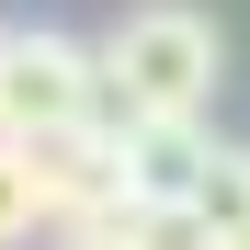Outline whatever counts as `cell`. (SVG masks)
Segmentation results:
<instances>
[{"mask_svg":"<svg viewBox=\"0 0 250 250\" xmlns=\"http://www.w3.org/2000/svg\"><path fill=\"white\" fill-rule=\"evenodd\" d=\"M34 171H46V216H57V239L125 216V125H68V137L34 148Z\"/></svg>","mask_w":250,"mask_h":250,"instance_id":"obj_3","label":"cell"},{"mask_svg":"<svg viewBox=\"0 0 250 250\" xmlns=\"http://www.w3.org/2000/svg\"><path fill=\"white\" fill-rule=\"evenodd\" d=\"M216 148V125H125V205H193Z\"/></svg>","mask_w":250,"mask_h":250,"instance_id":"obj_4","label":"cell"},{"mask_svg":"<svg viewBox=\"0 0 250 250\" xmlns=\"http://www.w3.org/2000/svg\"><path fill=\"white\" fill-rule=\"evenodd\" d=\"M57 250H114V239H103V228H68V239H57Z\"/></svg>","mask_w":250,"mask_h":250,"instance_id":"obj_8","label":"cell"},{"mask_svg":"<svg viewBox=\"0 0 250 250\" xmlns=\"http://www.w3.org/2000/svg\"><path fill=\"white\" fill-rule=\"evenodd\" d=\"M193 216L216 228V239H250V148H216V171H205Z\"/></svg>","mask_w":250,"mask_h":250,"instance_id":"obj_7","label":"cell"},{"mask_svg":"<svg viewBox=\"0 0 250 250\" xmlns=\"http://www.w3.org/2000/svg\"><path fill=\"white\" fill-rule=\"evenodd\" d=\"M103 239L114 250H228L193 205H125V216H103Z\"/></svg>","mask_w":250,"mask_h":250,"instance_id":"obj_5","label":"cell"},{"mask_svg":"<svg viewBox=\"0 0 250 250\" xmlns=\"http://www.w3.org/2000/svg\"><path fill=\"white\" fill-rule=\"evenodd\" d=\"M68 125H114L103 114V68L80 34H0V148H46Z\"/></svg>","mask_w":250,"mask_h":250,"instance_id":"obj_2","label":"cell"},{"mask_svg":"<svg viewBox=\"0 0 250 250\" xmlns=\"http://www.w3.org/2000/svg\"><path fill=\"white\" fill-rule=\"evenodd\" d=\"M34 228H57L46 216V171H34V148H0V250H23Z\"/></svg>","mask_w":250,"mask_h":250,"instance_id":"obj_6","label":"cell"},{"mask_svg":"<svg viewBox=\"0 0 250 250\" xmlns=\"http://www.w3.org/2000/svg\"><path fill=\"white\" fill-rule=\"evenodd\" d=\"M91 68H103V114L114 125H205L228 46H216L205 12H182V0H137V12L91 46Z\"/></svg>","mask_w":250,"mask_h":250,"instance_id":"obj_1","label":"cell"},{"mask_svg":"<svg viewBox=\"0 0 250 250\" xmlns=\"http://www.w3.org/2000/svg\"><path fill=\"white\" fill-rule=\"evenodd\" d=\"M228 250H250V239H228Z\"/></svg>","mask_w":250,"mask_h":250,"instance_id":"obj_9","label":"cell"}]
</instances>
